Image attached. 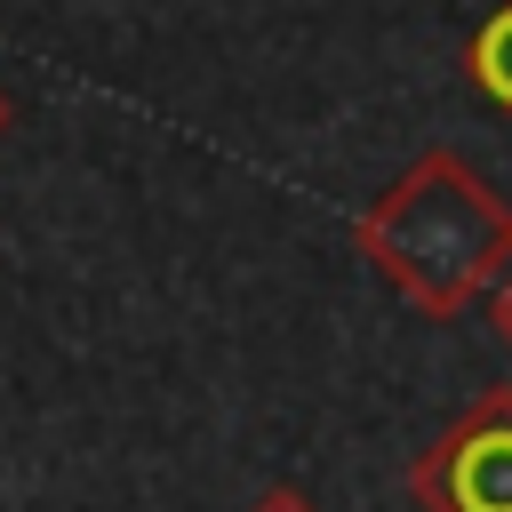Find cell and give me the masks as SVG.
I'll list each match as a JSON object with an SVG mask.
<instances>
[{
  "mask_svg": "<svg viewBox=\"0 0 512 512\" xmlns=\"http://www.w3.org/2000/svg\"><path fill=\"white\" fill-rule=\"evenodd\" d=\"M464 88L496 112H512V0L480 16V32L464 40Z\"/></svg>",
  "mask_w": 512,
  "mask_h": 512,
  "instance_id": "3",
  "label": "cell"
},
{
  "mask_svg": "<svg viewBox=\"0 0 512 512\" xmlns=\"http://www.w3.org/2000/svg\"><path fill=\"white\" fill-rule=\"evenodd\" d=\"M408 496L424 512H512V384L480 392L416 448Z\"/></svg>",
  "mask_w": 512,
  "mask_h": 512,
  "instance_id": "2",
  "label": "cell"
},
{
  "mask_svg": "<svg viewBox=\"0 0 512 512\" xmlns=\"http://www.w3.org/2000/svg\"><path fill=\"white\" fill-rule=\"evenodd\" d=\"M352 248L424 312L456 320L472 312L496 272L512 264V200L448 144L416 152L352 224Z\"/></svg>",
  "mask_w": 512,
  "mask_h": 512,
  "instance_id": "1",
  "label": "cell"
},
{
  "mask_svg": "<svg viewBox=\"0 0 512 512\" xmlns=\"http://www.w3.org/2000/svg\"><path fill=\"white\" fill-rule=\"evenodd\" d=\"M248 512H320V504H312L304 488H264V496H256Z\"/></svg>",
  "mask_w": 512,
  "mask_h": 512,
  "instance_id": "5",
  "label": "cell"
},
{
  "mask_svg": "<svg viewBox=\"0 0 512 512\" xmlns=\"http://www.w3.org/2000/svg\"><path fill=\"white\" fill-rule=\"evenodd\" d=\"M480 304H488V328H496V336H504V344H512V264H504V272H496V288H488V296H480Z\"/></svg>",
  "mask_w": 512,
  "mask_h": 512,
  "instance_id": "4",
  "label": "cell"
},
{
  "mask_svg": "<svg viewBox=\"0 0 512 512\" xmlns=\"http://www.w3.org/2000/svg\"><path fill=\"white\" fill-rule=\"evenodd\" d=\"M8 120H16V104H8V88H0V136H8Z\"/></svg>",
  "mask_w": 512,
  "mask_h": 512,
  "instance_id": "6",
  "label": "cell"
}]
</instances>
